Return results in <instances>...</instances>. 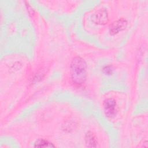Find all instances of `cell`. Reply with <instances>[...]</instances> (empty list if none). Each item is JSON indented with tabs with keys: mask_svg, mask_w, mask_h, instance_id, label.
Here are the masks:
<instances>
[{
	"mask_svg": "<svg viewBox=\"0 0 148 148\" xmlns=\"http://www.w3.org/2000/svg\"><path fill=\"white\" fill-rule=\"evenodd\" d=\"M71 73L72 79L77 84H83L87 76L86 64L80 57H75L73 59L71 65Z\"/></svg>",
	"mask_w": 148,
	"mask_h": 148,
	"instance_id": "1",
	"label": "cell"
},
{
	"mask_svg": "<svg viewBox=\"0 0 148 148\" xmlns=\"http://www.w3.org/2000/svg\"><path fill=\"white\" fill-rule=\"evenodd\" d=\"M86 144L87 147H95L97 145V140L95 136L91 132H88L85 137Z\"/></svg>",
	"mask_w": 148,
	"mask_h": 148,
	"instance_id": "5",
	"label": "cell"
},
{
	"mask_svg": "<svg viewBox=\"0 0 148 148\" xmlns=\"http://www.w3.org/2000/svg\"><path fill=\"white\" fill-rule=\"evenodd\" d=\"M127 25V22L124 19H120L113 22L109 27L110 34L112 35L118 34L119 32L124 29Z\"/></svg>",
	"mask_w": 148,
	"mask_h": 148,
	"instance_id": "3",
	"label": "cell"
},
{
	"mask_svg": "<svg viewBox=\"0 0 148 148\" xmlns=\"http://www.w3.org/2000/svg\"><path fill=\"white\" fill-rule=\"evenodd\" d=\"M103 109L106 116L108 117H113L116 116L117 111L115 101L113 99H108L103 103Z\"/></svg>",
	"mask_w": 148,
	"mask_h": 148,
	"instance_id": "2",
	"label": "cell"
},
{
	"mask_svg": "<svg viewBox=\"0 0 148 148\" xmlns=\"http://www.w3.org/2000/svg\"><path fill=\"white\" fill-rule=\"evenodd\" d=\"M92 21L98 24H105L108 21V15L105 10H99L92 15Z\"/></svg>",
	"mask_w": 148,
	"mask_h": 148,
	"instance_id": "4",
	"label": "cell"
},
{
	"mask_svg": "<svg viewBox=\"0 0 148 148\" xmlns=\"http://www.w3.org/2000/svg\"><path fill=\"white\" fill-rule=\"evenodd\" d=\"M35 147H54V146L49 142L47 140L44 139H39L35 143Z\"/></svg>",
	"mask_w": 148,
	"mask_h": 148,
	"instance_id": "6",
	"label": "cell"
},
{
	"mask_svg": "<svg viewBox=\"0 0 148 148\" xmlns=\"http://www.w3.org/2000/svg\"><path fill=\"white\" fill-rule=\"evenodd\" d=\"M103 72L107 75L111 74L112 72V69L110 66H105L103 69Z\"/></svg>",
	"mask_w": 148,
	"mask_h": 148,
	"instance_id": "7",
	"label": "cell"
}]
</instances>
